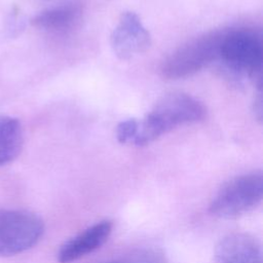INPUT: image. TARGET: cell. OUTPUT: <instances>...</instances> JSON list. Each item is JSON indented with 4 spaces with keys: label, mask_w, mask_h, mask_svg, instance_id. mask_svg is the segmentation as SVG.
Masks as SVG:
<instances>
[{
    "label": "cell",
    "mask_w": 263,
    "mask_h": 263,
    "mask_svg": "<svg viewBox=\"0 0 263 263\" xmlns=\"http://www.w3.org/2000/svg\"><path fill=\"white\" fill-rule=\"evenodd\" d=\"M118 263H167L164 254L154 248H142L133 251Z\"/></svg>",
    "instance_id": "11"
},
{
    "label": "cell",
    "mask_w": 263,
    "mask_h": 263,
    "mask_svg": "<svg viewBox=\"0 0 263 263\" xmlns=\"http://www.w3.org/2000/svg\"><path fill=\"white\" fill-rule=\"evenodd\" d=\"M139 120L129 118L121 121L116 128V138L121 144L133 145L138 133Z\"/></svg>",
    "instance_id": "12"
},
{
    "label": "cell",
    "mask_w": 263,
    "mask_h": 263,
    "mask_svg": "<svg viewBox=\"0 0 263 263\" xmlns=\"http://www.w3.org/2000/svg\"><path fill=\"white\" fill-rule=\"evenodd\" d=\"M113 230L110 220L100 221L67 240L59 250L60 263H72L101 248Z\"/></svg>",
    "instance_id": "7"
},
{
    "label": "cell",
    "mask_w": 263,
    "mask_h": 263,
    "mask_svg": "<svg viewBox=\"0 0 263 263\" xmlns=\"http://www.w3.org/2000/svg\"><path fill=\"white\" fill-rule=\"evenodd\" d=\"M223 32L215 31L195 37L168 54L160 65L162 78L176 80L191 76L219 58Z\"/></svg>",
    "instance_id": "2"
},
{
    "label": "cell",
    "mask_w": 263,
    "mask_h": 263,
    "mask_svg": "<svg viewBox=\"0 0 263 263\" xmlns=\"http://www.w3.org/2000/svg\"><path fill=\"white\" fill-rule=\"evenodd\" d=\"M106 263H118L117 261H113V262H106Z\"/></svg>",
    "instance_id": "13"
},
{
    "label": "cell",
    "mask_w": 263,
    "mask_h": 263,
    "mask_svg": "<svg viewBox=\"0 0 263 263\" xmlns=\"http://www.w3.org/2000/svg\"><path fill=\"white\" fill-rule=\"evenodd\" d=\"M215 263H263L260 242L245 232H232L216 246Z\"/></svg>",
    "instance_id": "8"
},
{
    "label": "cell",
    "mask_w": 263,
    "mask_h": 263,
    "mask_svg": "<svg viewBox=\"0 0 263 263\" xmlns=\"http://www.w3.org/2000/svg\"><path fill=\"white\" fill-rule=\"evenodd\" d=\"M262 197L263 175L251 172L225 183L210 203L209 211L217 218L233 219L253 211Z\"/></svg>",
    "instance_id": "4"
},
{
    "label": "cell",
    "mask_w": 263,
    "mask_h": 263,
    "mask_svg": "<svg viewBox=\"0 0 263 263\" xmlns=\"http://www.w3.org/2000/svg\"><path fill=\"white\" fill-rule=\"evenodd\" d=\"M23 127L17 118L0 116V166L13 161L22 152Z\"/></svg>",
    "instance_id": "10"
},
{
    "label": "cell",
    "mask_w": 263,
    "mask_h": 263,
    "mask_svg": "<svg viewBox=\"0 0 263 263\" xmlns=\"http://www.w3.org/2000/svg\"><path fill=\"white\" fill-rule=\"evenodd\" d=\"M110 43L117 58L130 60L149 48L151 37L135 12L124 11L111 34Z\"/></svg>",
    "instance_id": "6"
},
{
    "label": "cell",
    "mask_w": 263,
    "mask_h": 263,
    "mask_svg": "<svg viewBox=\"0 0 263 263\" xmlns=\"http://www.w3.org/2000/svg\"><path fill=\"white\" fill-rule=\"evenodd\" d=\"M219 58L227 68L261 83L263 42L255 30L239 28L224 31L219 48Z\"/></svg>",
    "instance_id": "3"
},
{
    "label": "cell",
    "mask_w": 263,
    "mask_h": 263,
    "mask_svg": "<svg viewBox=\"0 0 263 263\" xmlns=\"http://www.w3.org/2000/svg\"><path fill=\"white\" fill-rule=\"evenodd\" d=\"M44 232L39 216L25 210L0 211V256H13L33 248Z\"/></svg>",
    "instance_id": "5"
},
{
    "label": "cell",
    "mask_w": 263,
    "mask_h": 263,
    "mask_svg": "<svg viewBox=\"0 0 263 263\" xmlns=\"http://www.w3.org/2000/svg\"><path fill=\"white\" fill-rule=\"evenodd\" d=\"M204 116L205 108L195 98L184 92L167 93L139 121L133 145L146 146L178 126L198 122Z\"/></svg>",
    "instance_id": "1"
},
{
    "label": "cell",
    "mask_w": 263,
    "mask_h": 263,
    "mask_svg": "<svg viewBox=\"0 0 263 263\" xmlns=\"http://www.w3.org/2000/svg\"><path fill=\"white\" fill-rule=\"evenodd\" d=\"M81 8L76 3H67L50 7L36 14L31 23L40 30L64 32L71 29L80 18Z\"/></svg>",
    "instance_id": "9"
}]
</instances>
